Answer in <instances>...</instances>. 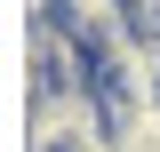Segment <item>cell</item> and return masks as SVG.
I'll list each match as a JSON object with an SVG mask.
<instances>
[{
  "instance_id": "6da1fadb",
  "label": "cell",
  "mask_w": 160,
  "mask_h": 152,
  "mask_svg": "<svg viewBox=\"0 0 160 152\" xmlns=\"http://www.w3.org/2000/svg\"><path fill=\"white\" fill-rule=\"evenodd\" d=\"M136 40L160 56V0H136Z\"/></svg>"
}]
</instances>
